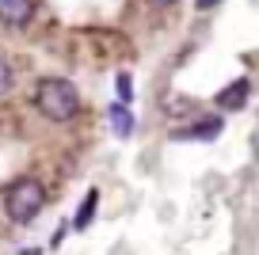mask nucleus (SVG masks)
<instances>
[{"mask_svg":"<svg viewBox=\"0 0 259 255\" xmlns=\"http://www.w3.org/2000/svg\"><path fill=\"white\" fill-rule=\"evenodd\" d=\"M34 107H38V114L50 118V122H69L80 111V92H76L73 80L46 76V80H38V88H34Z\"/></svg>","mask_w":259,"mask_h":255,"instance_id":"obj_1","label":"nucleus"},{"mask_svg":"<svg viewBox=\"0 0 259 255\" xmlns=\"http://www.w3.org/2000/svg\"><path fill=\"white\" fill-rule=\"evenodd\" d=\"M46 209V187L38 179H16V183L4 191V214L12 225H31L34 217Z\"/></svg>","mask_w":259,"mask_h":255,"instance_id":"obj_2","label":"nucleus"},{"mask_svg":"<svg viewBox=\"0 0 259 255\" xmlns=\"http://www.w3.org/2000/svg\"><path fill=\"white\" fill-rule=\"evenodd\" d=\"M31 16H34V0H0V23L12 27V31L27 27Z\"/></svg>","mask_w":259,"mask_h":255,"instance_id":"obj_3","label":"nucleus"},{"mask_svg":"<svg viewBox=\"0 0 259 255\" xmlns=\"http://www.w3.org/2000/svg\"><path fill=\"white\" fill-rule=\"evenodd\" d=\"M221 134V118H202L194 126H183V130H171L176 141H213Z\"/></svg>","mask_w":259,"mask_h":255,"instance_id":"obj_4","label":"nucleus"},{"mask_svg":"<svg viewBox=\"0 0 259 255\" xmlns=\"http://www.w3.org/2000/svg\"><path fill=\"white\" fill-rule=\"evenodd\" d=\"M248 96H251V84L240 76V80H233L229 88L218 92V107H221V111H240V107L248 103Z\"/></svg>","mask_w":259,"mask_h":255,"instance_id":"obj_5","label":"nucleus"},{"mask_svg":"<svg viewBox=\"0 0 259 255\" xmlns=\"http://www.w3.org/2000/svg\"><path fill=\"white\" fill-rule=\"evenodd\" d=\"M111 126H114V134H118V137L134 134V114H130L126 103H111Z\"/></svg>","mask_w":259,"mask_h":255,"instance_id":"obj_6","label":"nucleus"},{"mask_svg":"<svg viewBox=\"0 0 259 255\" xmlns=\"http://www.w3.org/2000/svg\"><path fill=\"white\" fill-rule=\"evenodd\" d=\"M96 206H99V191H88V198H84V206L76 209V221H73L80 232L92 225V217H96Z\"/></svg>","mask_w":259,"mask_h":255,"instance_id":"obj_7","label":"nucleus"},{"mask_svg":"<svg viewBox=\"0 0 259 255\" xmlns=\"http://www.w3.org/2000/svg\"><path fill=\"white\" fill-rule=\"evenodd\" d=\"M12 84H16V72H12L8 57L0 54V96H8V92H12Z\"/></svg>","mask_w":259,"mask_h":255,"instance_id":"obj_8","label":"nucleus"},{"mask_svg":"<svg viewBox=\"0 0 259 255\" xmlns=\"http://www.w3.org/2000/svg\"><path fill=\"white\" fill-rule=\"evenodd\" d=\"M118 96H122V103H130V96H134V88H130V76H126V72L118 76Z\"/></svg>","mask_w":259,"mask_h":255,"instance_id":"obj_9","label":"nucleus"},{"mask_svg":"<svg viewBox=\"0 0 259 255\" xmlns=\"http://www.w3.org/2000/svg\"><path fill=\"white\" fill-rule=\"evenodd\" d=\"M213 4H221V0H194V8H198V12H206V8H213Z\"/></svg>","mask_w":259,"mask_h":255,"instance_id":"obj_10","label":"nucleus"}]
</instances>
